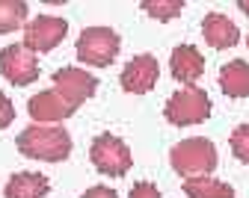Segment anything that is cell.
<instances>
[{
  "instance_id": "1",
  "label": "cell",
  "mask_w": 249,
  "mask_h": 198,
  "mask_svg": "<svg viewBox=\"0 0 249 198\" xmlns=\"http://www.w3.org/2000/svg\"><path fill=\"white\" fill-rule=\"evenodd\" d=\"M15 145L24 157L45 160V163H62L71 154V136L59 124H30L18 133Z\"/></svg>"
},
{
  "instance_id": "2",
  "label": "cell",
  "mask_w": 249,
  "mask_h": 198,
  "mask_svg": "<svg viewBox=\"0 0 249 198\" xmlns=\"http://www.w3.org/2000/svg\"><path fill=\"white\" fill-rule=\"evenodd\" d=\"M169 163L181 178H208L216 169V148L211 139L193 136L169 151Z\"/></svg>"
},
{
  "instance_id": "3",
  "label": "cell",
  "mask_w": 249,
  "mask_h": 198,
  "mask_svg": "<svg viewBox=\"0 0 249 198\" xmlns=\"http://www.w3.org/2000/svg\"><path fill=\"white\" fill-rule=\"evenodd\" d=\"M166 121L175 124V127H190V124H202L211 118V98L205 89L199 86H184L178 89L169 101H166V110H163Z\"/></svg>"
},
{
  "instance_id": "4",
  "label": "cell",
  "mask_w": 249,
  "mask_h": 198,
  "mask_svg": "<svg viewBox=\"0 0 249 198\" xmlns=\"http://www.w3.org/2000/svg\"><path fill=\"white\" fill-rule=\"evenodd\" d=\"M122 48L119 33L110 27H86L77 39V59L95 68H107Z\"/></svg>"
},
{
  "instance_id": "5",
  "label": "cell",
  "mask_w": 249,
  "mask_h": 198,
  "mask_svg": "<svg viewBox=\"0 0 249 198\" xmlns=\"http://www.w3.org/2000/svg\"><path fill=\"white\" fill-rule=\"evenodd\" d=\"M89 157H92V166H95L101 175H110V178L128 175L131 166H134L131 148L124 145L119 136H113V133L95 136V142H92V148H89Z\"/></svg>"
},
{
  "instance_id": "6",
  "label": "cell",
  "mask_w": 249,
  "mask_h": 198,
  "mask_svg": "<svg viewBox=\"0 0 249 198\" xmlns=\"http://www.w3.org/2000/svg\"><path fill=\"white\" fill-rule=\"evenodd\" d=\"M69 33V21L56 18V15H36L33 21H27L24 27V48L33 53H48L53 50Z\"/></svg>"
},
{
  "instance_id": "7",
  "label": "cell",
  "mask_w": 249,
  "mask_h": 198,
  "mask_svg": "<svg viewBox=\"0 0 249 198\" xmlns=\"http://www.w3.org/2000/svg\"><path fill=\"white\" fill-rule=\"evenodd\" d=\"M0 74L12 86H30L39 80V62L36 53L27 50L24 45H6L0 50Z\"/></svg>"
},
{
  "instance_id": "8",
  "label": "cell",
  "mask_w": 249,
  "mask_h": 198,
  "mask_svg": "<svg viewBox=\"0 0 249 198\" xmlns=\"http://www.w3.org/2000/svg\"><path fill=\"white\" fill-rule=\"evenodd\" d=\"M98 89V80L92 77L86 68H59L53 71V92L59 98H66L71 107H80L83 101H89Z\"/></svg>"
},
{
  "instance_id": "9",
  "label": "cell",
  "mask_w": 249,
  "mask_h": 198,
  "mask_svg": "<svg viewBox=\"0 0 249 198\" xmlns=\"http://www.w3.org/2000/svg\"><path fill=\"white\" fill-rule=\"evenodd\" d=\"M158 77H160L158 59H154L151 53H140V56H134L128 65H124V71H122V89L131 92V95H145V92L154 89Z\"/></svg>"
},
{
  "instance_id": "10",
  "label": "cell",
  "mask_w": 249,
  "mask_h": 198,
  "mask_svg": "<svg viewBox=\"0 0 249 198\" xmlns=\"http://www.w3.org/2000/svg\"><path fill=\"white\" fill-rule=\"evenodd\" d=\"M74 110H77V107H71L66 98H59L53 89L39 92V95H33V98L27 101V113H30V118H33L36 124H56V121H62V118L74 116Z\"/></svg>"
},
{
  "instance_id": "11",
  "label": "cell",
  "mask_w": 249,
  "mask_h": 198,
  "mask_svg": "<svg viewBox=\"0 0 249 198\" xmlns=\"http://www.w3.org/2000/svg\"><path fill=\"white\" fill-rule=\"evenodd\" d=\"M202 36H205V42L211 48L226 50V48H234L240 42V30H237V24L229 15H223V12H208L205 21H202Z\"/></svg>"
},
{
  "instance_id": "12",
  "label": "cell",
  "mask_w": 249,
  "mask_h": 198,
  "mask_svg": "<svg viewBox=\"0 0 249 198\" xmlns=\"http://www.w3.org/2000/svg\"><path fill=\"white\" fill-rule=\"evenodd\" d=\"M169 68H172V77L184 86H193L202 74H205V59L199 53V48L193 45H178L169 56Z\"/></svg>"
},
{
  "instance_id": "13",
  "label": "cell",
  "mask_w": 249,
  "mask_h": 198,
  "mask_svg": "<svg viewBox=\"0 0 249 198\" xmlns=\"http://www.w3.org/2000/svg\"><path fill=\"white\" fill-rule=\"evenodd\" d=\"M48 192H51V183L39 172H15L3 189L6 198H45Z\"/></svg>"
},
{
  "instance_id": "14",
  "label": "cell",
  "mask_w": 249,
  "mask_h": 198,
  "mask_svg": "<svg viewBox=\"0 0 249 198\" xmlns=\"http://www.w3.org/2000/svg\"><path fill=\"white\" fill-rule=\"evenodd\" d=\"M220 89L229 98H249V62H226L220 68Z\"/></svg>"
},
{
  "instance_id": "15",
  "label": "cell",
  "mask_w": 249,
  "mask_h": 198,
  "mask_svg": "<svg viewBox=\"0 0 249 198\" xmlns=\"http://www.w3.org/2000/svg\"><path fill=\"white\" fill-rule=\"evenodd\" d=\"M184 192L187 198H234V189L223 181L208 178H187L184 181Z\"/></svg>"
},
{
  "instance_id": "16",
  "label": "cell",
  "mask_w": 249,
  "mask_h": 198,
  "mask_svg": "<svg viewBox=\"0 0 249 198\" xmlns=\"http://www.w3.org/2000/svg\"><path fill=\"white\" fill-rule=\"evenodd\" d=\"M27 21L24 0H0V33H12Z\"/></svg>"
},
{
  "instance_id": "17",
  "label": "cell",
  "mask_w": 249,
  "mask_h": 198,
  "mask_svg": "<svg viewBox=\"0 0 249 198\" xmlns=\"http://www.w3.org/2000/svg\"><path fill=\"white\" fill-rule=\"evenodd\" d=\"M184 0H142V12L158 18V21H172L175 15H181Z\"/></svg>"
},
{
  "instance_id": "18",
  "label": "cell",
  "mask_w": 249,
  "mask_h": 198,
  "mask_svg": "<svg viewBox=\"0 0 249 198\" xmlns=\"http://www.w3.org/2000/svg\"><path fill=\"white\" fill-rule=\"evenodd\" d=\"M231 154L240 163H249V124L234 127V133H231Z\"/></svg>"
},
{
  "instance_id": "19",
  "label": "cell",
  "mask_w": 249,
  "mask_h": 198,
  "mask_svg": "<svg viewBox=\"0 0 249 198\" xmlns=\"http://www.w3.org/2000/svg\"><path fill=\"white\" fill-rule=\"evenodd\" d=\"M15 121V107H12V101H9V98L3 95V92H0V130H3V127H9Z\"/></svg>"
},
{
  "instance_id": "20",
  "label": "cell",
  "mask_w": 249,
  "mask_h": 198,
  "mask_svg": "<svg viewBox=\"0 0 249 198\" xmlns=\"http://www.w3.org/2000/svg\"><path fill=\"white\" fill-rule=\"evenodd\" d=\"M128 198H160V192H158V186H154V183L142 181V183H134L131 186V195Z\"/></svg>"
},
{
  "instance_id": "21",
  "label": "cell",
  "mask_w": 249,
  "mask_h": 198,
  "mask_svg": "<svg viewBox=\"0 0 249 198\" xmlns=\"http://www.w3.org/2000/svg\"><path fill=\"white\" fill-rule=\"evenodd\" d=\"M80 198H119V195H116V189H110V186H92V189H86Z\"/></svg>"
},
{
  "instance_id": "22",
  "label": "cell",
  "mask_w": 249,
  "mask_h": 198,
  "mask_svg": "<svg viewBox=\"0 0 249 198\" xmlns=\"http://www.w3.org/2000/svg\"><path fill=\"white\" fill-rule=\"evenodd\" d=\"M237 9H240V12H246V15H249V0H240V3H237Z\"/></svg>"
},
{
  "instance_id": "23",
  "label": "cell",
  "mask_w": 249,
  "mask_h": 198,
  "mask_svg": "<svg viewBox=\"0 0 249 198\" xmlns=\"http://www.w3.org/2000/svg\"><path fill=\"white\" fill-rule=\"evenodd\" d=\"M246 45H249V33H246Z\"/></svg>"
}]
</instances>
